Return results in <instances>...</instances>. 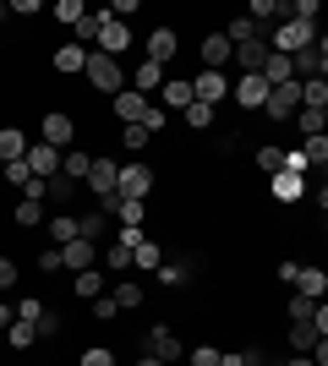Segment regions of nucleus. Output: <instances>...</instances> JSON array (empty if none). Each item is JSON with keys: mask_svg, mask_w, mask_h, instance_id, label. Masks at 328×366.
<instances>
[{"mask_svg": "<svg viewBox=\"0 0 328 366\" xmlns=\"http://www.w3.org/2000/svg\"><path fill=\"white\" fill-rule=\"evenodd\" d=\"M82 76H88L99 93H109V99L126 88V66H121V61H109V55H99V49H88V66H82Z\"/></svg>", "mask_w": 328, "mask_h": 366, "instance_id": "obj_1", "label": "nucleus"}, {"mask_svg": "<svg viewBox=\"0 0 328 366\" xmlns=\"http://www.w3.org/2000/svg\"><path fill=\"white\" fill-rule=\"evenodd\" d=\"M307 44H317V28H307V22H296V16H284L279 28H274V55H301Z\"/></svg>", "mask_w": 328, "mask_h": 366, "instance_id": "obj_2", "label": "nucleus"}, {"mask_svg": "<svg viewBox=\"0 0 328 366\" xmlns=\"http://www.w3.org/2000/svg\"><path fill=\"white\" fill-rule=\"evenodd\" d=\"M115 192H121V197H131V202H142L148 192H154V169H148V164H121Z\"/></svg>", "mask_w": 328, "mask_h": 366, "instance_id": "obj_3", "label": "nucleus"}, {"mask_svg": "<svg viewBox=\"0 0 328 366\" xmlns=\"http://www.w3.org/2000/svg\"><path fill=\"white\" fill-rule=\"evenodd\" d=\"M323 71H328V49L323 44H307L301 55H290V76H296V82H317Z\"/></svg>", "mask_w": 328, "mask_h": 366, "instance_id": "obj_4", "label": "nucleus"}, {"mask_svg": "<svg viewBox=\"0 0 328 366\" xmlns=\"http://www.w3.org/2000/svg\"><path fill=\"white\" fill-rule=\"evenodd\" d=\"M192 99H197V104H224V99H230V82H224V71H197L192 76Z\"/></svg>", "mask_w": 328, "mask_h": 366, "instance_id": "obj_5", "label": "nucleus"}, {"mask_svg": "<svg viewBox=\"0 0 328 366\" xmlns=\"http://www.w3.org/2000/svg\"><path fill=\"white\" fill-rule=\"evenodd\" d=\"M268 115L274 121H296V109H301V82H279V88H268Z\"/></svg>", "mask_w": 328, "mask_h": 366, "instance_id": "obj_6", "label": "nucleus"}, {"mask_svg": "<svg viewBox=\"0 0 328 366\" xmlns=\"http://www.w3.org/2000/svg\"><path fill=\"white\" fill-rule=\"evenodd\" d=\"M44 142H49L55 153H66L71 142H77V121H71L66 109H49V115H44Z\"/></svg>", "mask_w": 328, "mask_h": 366, "instance_id": "obj_7", "label": "nucleus"}, {"mask_svg": "<svg viewBox=\"0 0 328 366\" xmlns=\"http://www.w3.org/2000/svg\"><path fill=\"white\" fill-rule=\"evenodd\" d=\"M94 49H99V55H109V61H115V55H126V49H131V28H126V22H115V16H104V28H99Z\"/></svg>", "mask_w": 328, "mask_h": 366, "instance_id": "obj_8", "label": "nucleus"}, {"mask_svg": "<svg viewBox=\"0 0 328 366\" xmlns=\"http://www.w3.org/2000/svg\"><path fill=\"white\" fill-rule=\"evenodd\" d=\"M22 164L33 169V181H55V175H61V153L49 148V142H39V148L22 153Z\"/></svg>", "mask_w": 328, "mask_h": 366, "instance_id": "obj_9", "label": "nucleus"}, {"mask_svg": "<svg viewBox=\"0 0 328 366\" xmlns=\"http://www.w3.org/2000/svg\"><path fill=\"white\" fill-rule=\"evenodd\" d=\"M148 355H154V361H181V339L170 334V328H164V322H154V328H148Z\"/></svg>", "mask_w": 328, "mask_h": 366, "instance_id": "obj_10", "label": "nucleus"}, {"mask_svg": "<svg viewBox=\"0 0 328 366\" xmlns=\"http://www.w3.org/2000/svg\"><path fill=\"white\" fill-rule=\"evenodd\" d=\"M126 88H131V93H142V99H148V93H159V88H164V66L137 61V66H131V76H126Z\"/></svg>", "mask_w": 328, "mask_h": 366, "instance_id": "obj_11", "label": "nucleus"}, {"mask_svg": "<svg viewBox=\"0 0 328 366\" xmlns=\"http://www.w3.org/2000/svg\"><path fill=\"white\" fill-rule=\"evenodd\" d=\"M235 104H241V109H263L268 104V82L257 71H247L241 82H235Z\"/></svg>", "mask_w": 328, "mask_h": 366, "instance_id": "obj_12", "label": "nucleus"}, {"mask_svg": "<svg viewBox=\"0 0 328 366\" xmlns=\"http://www.w3.org/2000/svg\"><path fill=\"white\" fill-rule=\"evenodd\" d=\"M230 61L241 66V76H247V71H263L268 44H263V39H252V44H230Z\"/></svg>", "mask_w": 328, "mask_h": 366, "instance_id": "obj_13", "label": "nucleus"}, {"mask_svg": "<svg viewBox=\"0 0 328 366\" xmlns=\"http://www.w3.org/2000/svg\"><path fill=\"white\" fill-rule=\"evenodd\" d=\"M115 175H121V164H115V159H94V164H88V192H94V197L115 192Z\"/></svg>", "mask_w": 328, "mask_h": 366, "instance_id": "obj_14", "label": "nucleus"}, {"mask_svg": "<svg viewBox=\"0 0 328 366\" xmlns=\"http://www.w3.org/2000/svg\"><path fill=\"white\" fill-rule=\"evenodd\" d=\"M61 252V268H71V274H88L94 268V246L88 241H66V246H55Z\"/></svg>", "mask_w": 328, "mask_h": 366, "instance_id": "obj_15", "label": "nucleus"}, {"mask_svg": "<svg viewBox=\"0 0 328 366\" xmlns=\"http://www.w3.org/2000/svg\"><path fill=\"white\" fill-rule=\"evenodd\" d=\"M164 104L159 109H187V104H197V99H192V76H164Z\"/></svg>", "mask_w": 328, "mask_h": 366, "instance_id": "obj_16", "label": "nucleus"}, {"mask_svg": "<svg viewBox=\"0 0 328 366\" xmlns=\"http://www.w3.org/2000/svg\"><path fill=\"white\" fill-rule=\"evenodd\" d=\"M230 66V39L224 33H208L203 39V71H224Z\"/></svg>", "mask_w": 328, "mask_h": 366, "instance_id": "obj_17", "label": "nucleus"}, {"mask_svg": "<svg viewBox=\"0 0 328 366\" xmlns=\"http://www.w3.org/2000/svg\"><path fill=\"white\" fill-rule=\"evenodd\" d=\"M175 44H181V39H175V28H154V33H148V61H154V66L175 61Z\"/></svg>", "mask_w": 328, "mask_h": 366, "instance_id": "obj_18", "label": "nucleus"}, {"mask_svg": "<svg viewBox=\"0 0 328 366\" xmlns=\"http://www.w3.org/2000/svg\"><path fill=\"white\" fill-rule=\"evenodd\" d=\"M109 104H115V115H121L126 126H137V121H142V109H148V99H142V93H131V88H121Z\"/></svg>", "mask_w": 328, "mask_h": 366, "instance_id": "obj_19", "label": "nucleus"}, {"mask_svg": "<svg viewBox=\"0 0 328 366\" xmlns=\"http://www.w3.org/2000/svg\"><path fill=\"white\" fill-rule=\"evenodd\" d=\"M159 262H164V252H159V246L142 235V241L131 246V268H137V274H159Z\"/></svg>", "mask_w": 328, "mask_h": 366, "instance_id": "obj_20", "label": "nucleus"}, {"mask_svg": "<svg viewBox=\"0 0 328 366\" xmlns=\"http://www.w3.org/2000/svg\"><path fill=\"white\" fill-rule=\"evenodd\" d=\"M323 290H328V274H323V268H301V274H296V295L323 301Z\"/></svg>", "mask_w": 328, "mask_h": 366, "instance_id": "obj_21", "label": "nucleus"}, {"mask_svg": "<svg viewBox=\"0 0 328 366\" xmlns=\"http://www.w3.org/2000/svg\"><path fill=\"white\" fill-rule=\"evenodd\" d=\"M88 164H94V159H88L82 148H66V153H61V175H66L71 186H77V181H88Z\"/></svg>", "mask_w": 328, "mask_h": 366, "instance_id": "obj_22", "label": "nucleus"}, {"mask_svg": "<svg viewBox=\"0 0 328 366\" xmlns=\"http://www.w3.org/2000/svg\"><path fill=\"white\" fill-rule=\"evenodd\" d=\"M268 82V88H279V82H296V76H290V55H274V49H268V61H263V71H257Z\"/></svg>", "mask_w": 328, "mask_h": 366, "instance_id": "obj_23", "label": "nucleus"}, {"mask_svg": "<svg viewBox=\"0 0 328 366\" xmlns=\"http://www.w3.org/2000/svg\"><path fill=\"white\" fill-rule=\"evenodd\" d=\"M301 192H307V175H290V169L274 175V197H279V202H296Z\"/></svg>", "mask_w": 328, "mask_h": 366, "instance_id": "obj_24", "label": "nucleus"}, {"mask_svg": "<svg viewBox=\"0 0 328 366\" xmlns=\"http://www.w3.org/2000/svg\"><path fill=\"white\" fill-rule=\"evenodd\" d=\"M22 153H28V137H22L16 126H6V132H0V164H11V159H22Z\"/></svg>", "mask_w": 328, "mask_h": 366, "instance_id": "obj_25", "label": "nucleus"}, {"mask_svg": "<svg viewBox=\"0 0 328 366\" xmlns=\"http://www.w3.org/2000/svg\"><path fill=\"white\" fill-rule=\"evenodd\" d=\"M323 121H328V109H317V104H301L296 109V126L307 132V137H323Z\"/></svg>", "mask_w": 328, "mask_h": 366, "instance_id": "obj_26", "label": "nucleus"}, {"mask_svg": "<svg viewBox=\"0 0 328 366\" xmlns=\"http://www.w3.org/2000/svg\"><path fill=\"white\" fill-rule=\"evenodd\" d=\"M317 339H323V334H317V322H296V328H290V350H296V355H312Z\"/></svg>", "mask_w": 328, "mask_h": 366, "instance_id": "obj_27", "label": "nucleus"}, {"mask_svg": "<svg viewBox=\"0 0 328 366\" xmlns=\"http://www.w3.org/2000/svg\"><path fill=\"white\" fill-rule=\"evenodd\" d=\"M82 66H88V49L82 44H61L55 49V71H82Z\"/></svg>", "mask_w": 328, "mask_h": 366, "instance_id": "obj_28", "label": "nucleus"}, {"mask_svg": "<svg viewBox=\"0 0 328 366\" xmlns=\"http://www.w3.org/2000/svg\"><path fill=\"white\" fill-rule=\"evenodd\" d=\"M109 301L121 306V312H131V306H142V285H137V279H121V285L109 290Z\"/></svg>", "mask_w": 328, "mask_h": 366, "instance_id": "obj_29", "label": "nucleus"}, {"mask_svg": "<svg viewBox=\"0 0 328 366\" xmlns=\"http://www.w3.org/2000/svg\"><path fill=\"white\" fill-rule=\"evenodd\" d=\"M6 345H11V350H33V345H39L33 322H16V317H11V328H6Z\"/></svg>", "mask_w": 328, "mask_h": 366, "instance_id": "obj_30", "label": "nucleus"}, {"mask_svg": "<svg viewBox=\"0 0 328 366\" xmlns=\"http://www.w3.org/2000/svg\"><path fill=\"white\" fill-rule=\"evenodd\" d=\"M104 268H109V274H126V268H131V246L109 241V246H104Z\"/></svg>", "mask_w": 328, "mask_h": 366, "instance_id": "obj_31", "label": "nucleus"}, {"mask_svg": "<svg viewBox=\"0 0 328 366\" xmlns=\"http://www.w3.org/2000/svg\"><path fill=\"white\" fill-rule=\"evenodd\" d=\"M104 16H109V11H82V22H77V44H94L99 28H104Z\"/></svg>", "mask_w": 328, "mask_h": 366, "instance_id": "obj_32", "label": "nucleus"}, {"mask_svg": "<svg viewBox=\"0 0 328 366\" xmlns=\"http://www.w3.org/2000/svg\"><path fill=\"white\" fill-rule=\"evenodd\" d=\"M99 235H104V214H82V219H77V241L99 246Z\"/></svg>", "mask_w": 328, "mask_h": 366, "instance_id": "obj_33", "label": "nucleus"}, {"mask_svg": "<svg viewBox=\"0 0 328 366\" xmlns=\"http://www.w3.org/2000/svg\"><path fill=\"white\" fill-rule=\"evenodd\" d=\"M224 39H230V44H252V39H257V22H252V16H230V33H224Z\"/></svg>", "mask_w": 328, "mask_h": 366, "instance_id": "obj_34", "label": "nucleus"}, {"mask_svg": "<svg viewBox=\"0 0 328 366\" xmlns=\"http://www.w3.org/2000/svg\"><path fill=\"white\" fill-rule=\"evenodd\" d=\"M49 235H55V246L77 241V219H71V214H55V219H49Z\"/></svg>", "mask_w": 328, "mask_h": 366, "instance_id": "obj_35", "label": "nucleus"}, {"mask_svg": "<svg viewBox=\"0 0 328 366\" xmlns=\"http://www.w3.org/2000/svg\"><path fill=\"white\" fill-rule=\"evenodd\" d=\"M71 285H77V295H82V301H94V295H104V279H99V268H88V274H77V279H71Z\"/></svg>", "mask_w": 328, "mask_h": 366, "instance_id": "obj_36", "label": "nucleus"}, {"mask_svg": "<svg viewBox=\"0 0 328 366\" xmlns=\"http://www.w3.org/2000/svg\"><path fill=\"white\" fill-rule=\"evenodd\" d=\"M109 214L121 219V224H131V229H142V202H131V197H121V202H115V208H109Z\"/></svg>", "mask_w": 328, "mask_h": 366, "instance_id": "obj_37", "label": "nucleus"}, {"mask_svg": "<svg viewBox=\"0 0 328 366\" xmlns=\"http://www.w3.org/2000/svg\"><path fill=\"white\" fill-rule=\"evenodd\" d=\"M82 11H88L82 0H55V22H66V28H77V22H82Z\"/></svg>", "mask_w": 328, "mask_h": 366, "instance_id": "obj_38", "label": "nucleus"}, {"mask_svg": "<svg viewBox=\"0 0 328 366\" xmlns=\"http://www.w3.org/2000/svg\"><path fill=\"white\" fill-rule=\"evenodd\" d=\"M16 224H44V202H33V197H22V202H16Z\"/></svg>", "mask_w": 328, "mask_h": 366, "instance_id": "obj_39", "label": "nucleus"}, {"mask_svg": "<svg viewBox=\"0 0 328 366\" xmlns=\"http://www.w3.org/2000/svg\"><path fill=\"white\" fill-rule=\"evenodd\" d=\"M181 115H187V126H192V132H208V126H214V109H208V104H187Z\"/></svg>", "mask_w": 328, "mask_h": 366, "instance_id": "obj_40", "label": "nucleus"}, {"mask_svg": "<svg viewBox=\"0 0 328 366\" xmlns=\"http://www.w3.org/2000/svg\"><path fill=\"white\" fill-rule=\"evenodd\" d=\"M33 334H39V339H55V334H61V312H49V306H44L39 322H33Z\"/></svg>", "mask_w": 328, "mask_h": 366, "instance_id": "obj_41", "label": "nucleus"}, {"mask_svg": "<svg viewBox=\"0 0 328 366\" xmlns=\"http://www.w3.org/2000/svg\"><path fill=\"white\" fill-rule=\"evenodd\" d=\"M279 164H284V148H257V169L263 175H279Z\"/></svg>", "mask_w": 328, "mask_h": 366, "instance_id": "obj_42", "label": "nucleus"}, {"mask_svg": "<svg viewBox=\"0 0 328 366\" xmlns=\"http://www.w3.org/2000/svg\"><path fill=\"white\" fill-rule=\"evenodd\" d=\"M301 153H307V164L323 169L328 164V137H307V148H301Z\"/></svg>", "mask_w": 328, "mask_h": 366, "instance_id": "obj_43", "label": "nucleus"}, {"mask_svg": "<svg viewBox=\"0 0 328 366\" xmlns=\"http://www.w3.org/2000/svg\"><path fill=\"white\" fill-rule=\"evenodd\" d=\"M0 169H6V181H11V186H16V192H22V186H28V181H33V169H28V164H22V159H11V164H0Z\"/></svg>", "mask_w": 328, "mask_h": 366, "instance_id": "obj_44", "label": "nucleus"}, {"mask_svg": "<svg viewBox=\"0 0 328 366\" xmlns=\"http://www.w3.org/2000/svg\"><path fill=\"white\" fill-rule=\"evenodd\" d=\"M159 285H187V268H181V262H159Z\"/></svg>", "mask_w": 328, "mask_h": 366, "instance_id": "obj_45", "label": "nucleus"}, {"mask_svg": "<svg viewBox=\"0 0 328 366\" xmlns=\"http://www.w3.org/2000/svg\"><path fill=\"white\" fill-rule=\"evenodd\" d=\"M77 366H115V350H104V345H94V350H82Z\"/></svg>", "mask_w": 328, "mask_h": 366, "instance_id": "obj_46", "label": "nucleus"}, {"mask_svg": "<svg viewBox=\"0 0 328 366\" xmlns=\"http://www.w3.org/2000/svg\"><path fill=\"white\" fill-rule=\"evenodd\" d=\"M312 312H317V301H307V295H290V317H296V322H312Z\"/></svg>", "mask_w": 328, "mask_h": 366, "instance_id": "obj_47", "label": "nucleus"}, {"mask_svg": "<svg viewBox=\"0 0 328 366\" xmlns=\"http://www.w3.org/2000/svg\"><path fill=\"white\" fill-rule=\"evenodd\" d=\"M279 169H290V175H307L312 164H307V153H301V148H290V153H284V164H279Z\"/></svg>", "mask_w": 328, "mask_h": 366, "instance_id": "obj_48", "label": "nucleus"}, {"mask_svg": "<svg viewBox=\"0 0 328 366\" xmlns=\"http://www.w3.org/2000/svg\"><path fill=\"white\" fill-rule=\"evenodd\" d=\"M39 312H44V301H33V295L16 301V322H39Z\"/></svg>", "mask_w": 328, "mask_h": 366, "instance_id": "obj_49", "label": "nucleus"}, {"mask_svg": "<svg viewBox=\"0 0 328 366\" xmlns=\"http://www.w3.org/2000/svg\"><path fill=\"white\" fill-rule=\"evenodd\" d=\"M94 312H99V322H109V317H121V306L109 301V295H94Z\"/></svg>", "mask_w": 328, "mask_h": 366, "instance_id": "obj_50", "label": "nucleus"}, {"mask_svg": "<svg viewBox=\"0 0 328 366\" xmlns=\"http://www.w3.org/2000/svg\"><path fill=\"white\" fill-rule=\"evenodd\" d=\"M219 355H224V350H214V345H203V350H192V366H219Z\"/></svg>", "mask_w": 328, "mask_h": 366, "instance_id": "obj_51", "label": "nucleus"}, {"mask_svg": "<svg viewBox=\"0 0 328 366\" xmlns=\"http://www.w3.org/2000/svg\"><path fill=\"white\" fill-rule=\"evenodd\" d=\"M11 285H16V262L0 257V290H11Z\"/></svg>", "mask_w": 328, "mask_h": 366, "instance_id": "obj_52", "label": "nucleus"}, {"mask_svg": "<svg viewBox=\"0 0 328 366\" xmlns=\"http://www.w3.org/2000/svg\"><path fill=\"white\" fill-rule=\"evenodd\" d=\"M296 274H301V262H279V268H274V279H279V285H296Z\"/></svg>", "mask_w": 328, "mask_h": 366, "instance_id": "obj_53", "label": "nucleus"}, {"mask_svg": "<svg viewBox=\"0 0 328 366\" xmlns=\"http://www.w3.org/2000/svg\"><path fill=\"white\" fill-rule=\"evenodd\" d=\"M121 142H126V148H142V142H148V132H142V126H126Z\"/></svg>", "mask_w": 328, "mask_h": 366, "instance_id": "obj_54", "label": "nucleus"}, {"mask_svg": "<svg viewBox=\"0 0 328 366\" xmlns=\"http://www.w3.org/2000/svg\"><path fill=\"white\" fill-rule=\"evenodd\" d=\"M71 192H77V186L66 181V175H55V181H49V197H71Z\"/></svg>", "mask_w": 328, "mask_h": 366, "instance_id": "obj_55", "label": "nucleus"}, {"mask_svg": "<svg viewBox=\"0 0 328 366\" xmlns=\"http://www.w3.org/2000/svg\"><path fill=\"white\" fill-rule=\"evenodd\" d=\"M11 317H16L11 306H0V334H6V328H11Z\"/></svg>", "mask_w": 328, "mask_h": 366, "instance_id": "obj_56", "label": "nucleus"}, {"mask_svg": "<svg viewBox=\"0 0 328 366\" xmlns=\"http://www.w3.org/2000/svg\"><path fill=\"white\" fill-rule=\"evenodd\" d=\"M219 366H247V355H219Z\"/></svg>", "mask_w": 328, "mask_h": 366, "instance_id": "obj_57", "label": "nucleus"}, {"mask_svg": "<svg viewBox=\"0 0 328 366\" xmlns=\"http://www.w3.org/2000/svg\"><path fill=\"white\" fill-rule=\"evenodd\" d=\"M284 366H312V355H290V361H284Z\"/></svg>", "mask_w": 328, "mask_h": 366, "instance_id": "obj_58", "label": "nucleus"}, {"mask_svg": "<svg viewBox=\"0 0 328 366\" xmlns=\"http://www.w3.org/2000/svg\"><path fill=\"white\" fill-rule=\"evenodd\" d=\"M137 366H164V361H154V355H142V361H137Z\"/></svg>", "mask_w": 328, "mask_h": 366, "instance_id": "obj_59", "label": "nucleus"}, {"mask_svg": "<svg viewBox=\"0 0 328 366\" xmlns=\"http://www.w3.org/2000/svg\"><path fill=\"white\" fill-rule=\"evenodd\" d=\"M6 16H11V11H6V6H0V22H6Z\"/></svg>", "mask_w": 328, "mask_h": 366, "instance_id": "obj_60", "label": "nucleus"}, {"mask_svg": "<svg viewBox=\"0 0 328 366\" xmlns=\"http://www.w3.org/2000/svg\"><path fill=\"white\" fill-rule=\"evenodd\" d=\"M0 345H6V334H0Z\"/></svg>", "mask_w": 328, "mask_h": 366, "instance_id": "obj_61", "label": "nucleus"}]
</instances>
